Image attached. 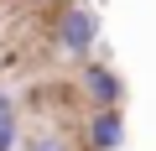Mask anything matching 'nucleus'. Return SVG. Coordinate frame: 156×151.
<instances>
[{"label":"nucleus","mask_w":156,"mask_h":151,"mask_svg":"<svg viewBox=\"0 0 156 151\" xmlns=\"http://www.w3.org/2000/svg\"><path fill=\"white\" fill-rule=\"evenodd\" d=\"M99 11L94 5H83V0H73V5H62L57 11V21H52V42L68 52V57H78L83 63L89 52H94V42H99Z\"/></svg>","instance_id":"1"},{"label":"nucleus","mask_w":156,"mask_h":151,"mask_svg":"<svg viewBox=\"0 0 156 151\" xmlns=\"http://www.w3.org/2000/svg\"><path fill=\"white\" fill-rule=\"evenodd\" d=\"M78 84H83V94H89V104H94V110H104V104H120V99H125V78H120L109 63H89V57H83Z\"/></svg>","instance_id":"2"},{"label":"nucleus","mask_w":156,"mask_h":151,"mask_svg":"<svg viewBox=\"0 0 156 151\" xmlns=\"http://www.w3.org/2000/svg\"><path fill=\"white\" fill-rule=\"evenodd\" d=\"M83 141H89V151H120L125 146V115H120V104L94 110L89 125H83Z\"/></svg>","instance_id":"3"},{"label":"nucleus","mask_w":156,"mask_h":151,"mask_svg":"<svg viewBox=\"0 0 156 151\" xmlns=\"http://www.w3.org/2000/svg\"><path fill=\"white\" fill-rule=\"evenodd\" d=\"M0 151H21V120H16V104H0Z\"/></svg>","instance_id":"4"},{"label":"nucleus","mask_w":156,"mask_h":151,"mask_svg":"<svg viewBox=\"0 0 156 151\" xmlns=\"http://www.w3.org/2000/svg\"><path fill=\"white\" fill-rule=\"evenodd\" d=\"M21 151H73V146H68L57 130H37V135H26V141H21Z\"/></svg>","instance_id":"5"},{"label":"nucleus","mask_w":156,"mask_h":151,"mask_svg":"<svg viewBox=\"0 0 156 151\" xmlns=\"http://www.w3.org/2000/svg\"><path fill=\"white\" fill-rule=\"evenodd\" d=\"M0 104H11V94H5V89H0Z\"/></svg>","instance_id":"6"}]
</instances>
